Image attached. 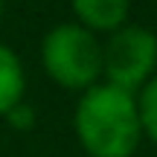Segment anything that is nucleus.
I'll list each match as a JSON object with an SVG mask.
<instances>
[{
    "mask_svg": "<svg viewBox=\"0 0 157 157\" xmlns=\"http://www.w3.org/2000/svg\"><path fill=\"white\" fill-rule=\"evenodd\" d=\"M73 134L87 157H134L143 143L137 96L108 82L82 90L73 108Z\"/></svg>",
    "mask_w": 157,
    "mask_h": 157,
    "instance_id": "f257e3e1",
    "label": "nucleus"
},
{
    "mask_svg": "<svg viewBox=\"0 0 157 157\" xmlns=\"http://www.w3.org/2000/svg\"><path fill=\"white\" fill-rule=\"evenodd\" d=\"M41 67L52 84L82 93L102 82V38L76 21L56 23L41 38Z\"/></svg>",
    "mask_w": 157,
    "mask_h": 157,
    "instance_id": "f03ea898",
    "label": "nucleus"
},
{
    "mask_svg": "<svg viewBox=\"0 0 157 157\" xmlns=\"http://www.w3.org/2000/svg\"><path fill=\"white\" fill-rule=\"evenodd\" d=\"M157 73V35L148 26L125 23L102 41V82L137 93Z\"/></svg>",
    "mask_w": 157,
    "mask_h": 157,
    "instance_id": "7ed1b4c3",
    "label": "nucleus"
},
{
    "mask_svg": "<svg viewBox=\"0 0 157 157\" xmlns=\"http://www.w3.org/2000/svg\"><path fill=\"white\" fill-rule=\"evenodd\" d=\"M73 21L96 35H111L131 21V0H70Z\"/></svg>",
    "mask_w": 157,
    "mask_h": 157,
    "instance_id": "20e7f679",
    "label": "nucleus"
},
{
    "mask_svg": "<svg viewBox=\"0 0 157 157\" xmlns=\"http://www.w3.org/2000/svg\"><path fill=\"white\" fill-rule=\"evenodd\" d=\"M26 99V67L23 58L0 41V119Z\"/></svg>",
    "mask_w": 157,
    "mask_h": 157,
    "instance_id": "39448f33",
    "label": "nucleus"
},
{
    "mask_svg": "<svg viewBox=\"0 0 157 157\" xmlns=\"http://www.w3.org/2000/svg\"><path fill=\"white\" fill-rule=\"evenodd\" d=\"M137 111H140V125H143V140L157 146V73L137 90Z\"/></svg>",
    "mask_w": 157,
    "mask_h": 157,
    "instance_id": "423d86ee",
    "label": "nucleus"
},
{
    "mask_svg": "<svg viewBox=\"0 0 157 157\" xmlns=\"http://www.w3.org/2000/svg\"><path fill=\"white\" fill-rule=\"evenodd\" d=\"M3 122L9 125V128H15V131H29V128L35 125V111H32V105L23 99L21 105H15V108L3 117Z\"/></svg>",
    "mask_w": 157,
    "mask_h": 157,
    "instance_id": "0eeeda50",
    "label": "nucleus"
},
{
    "mask_svg": "<svg viewBox=\"0 0 157 157\" xmlns=\"http://www.w3.org/2000/svg\"><path fill=\"white\" fill-rule=\"evenodd\" d=\"M0 23H3V0H0Z\"/></svg>",
    "mask_w": 157,
    "mask_h": 157,
    "instance_id": "6e6552de",
    "label": "nucleus"
}]
</instances>
